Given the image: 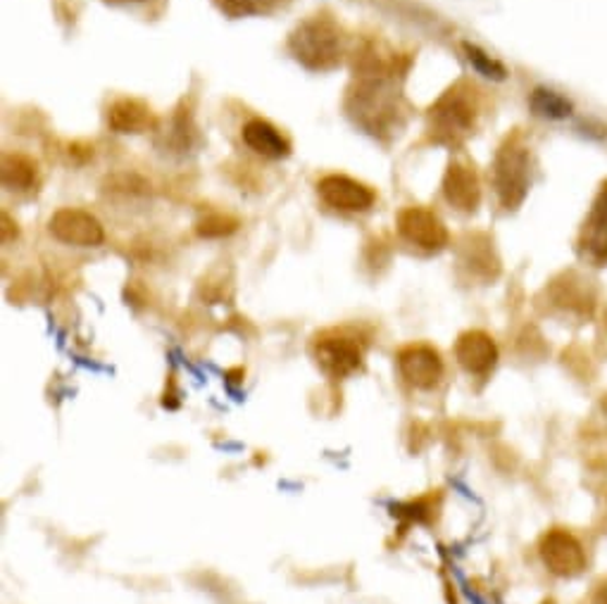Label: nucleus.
Returning a JSON list of instances; mask_svg holds the SVG:
<instances>
[{"label": "nucleus", "mask_w": 607, "mask_h": 604, "mask_svg": "<svg viewBox=\"0 0 607 604\" xmlns=\"http://www.w3.org/2000/svg\"><path fill=\"white\" fill-rule=\"evenodd\" d=\"M294 58L308 70H332L343 58V34L329 17H312L291 34Z\"/></svg>", "instance_id": "1"}, {"label": "nucleus", "mask_w": 607, "mask_h": 604, "mask_svg": "<svg viewBox=\"0 0 607 604\" xmlns=\"http://www.w3.org/2000/svg\"><path fill=\"white\" fill-rule=\"evenodd\" d=\"M493 186L505 209H517L532 189V153L512 136L500 146L493 162Z\"/></svg>", "instance_id": "2"}, {"label": "nucleus", "mask_w": 607, "mask_h": 604, "mask_svg": "<svg viewBox=\"0 0 607 604\" xmlns=\"http://www.w3.org/2000/svg\"><path fill=\"white\" fill-rule=\"evenodd\" d=\"M353 117L355 122L362 124L369 134H381L395 124L398 117V105H395L393 90L389 88L384 76L367 78L358 90H353Z\"/></svg>", "instance_id": "3"}, {"label": "nucleus", "mask_w": 607, "mask_h": 604, "mask_svg": "<svg viewBox=\"0 0 607 604\" xmlns=\"http://www.w3.org/2000/svg\"><path fill=\"white\" fill-rule=\"evenodd\" d=\"M429 120H431V134L439 141L455 143L460 138H465L474 129V120H477L474 96L462 86L451 88L429 110Z\"/></svg>", "instance_id": "4"}, {"label": "nucleus", "mask_w": 607, "mask_h": 604, "mask_svg": "<svg viewBox=\"0 0 607 604\" xmlns=\"http://www.w3.org/2000/svg\"><path fill=\"white\" fill-rule=\"evenodd\" d=\"M48 229L60 243L76 245V247H96L105 239L100 221L94 215L84 213V209H74V207L58 209V213L50 217Z\"/></svg>", "instance_id": "5"}, {"label": "nucleus", "mask_w": 607, "mask_h": 604, "mask_svg": "<svg viewBox=\"0 0 607 604\" xmlns=\"http://www.w3.org/2000/svg\"><path fill=\"white\" fill-rule=\"evenodd\" d=\"M398 231L407 243L421 247V251L437 253L448 245L445 225L425 207H405L398 215Z\"/></svg>", "instance_id": "6"}, {"label": "nucleus", "mask_w": 607, "mask_h": 604, "mask_svg": "<svg viewBox=\"0 0 607 604\" xmlns=\"http://www.w3.org/2000/svg\"><path fill=\"white\" fill-rule=\"evenodd\" d=\"M314 360L326 376L346 378L358 372L362 350L348 336H322L314 340Z\"/></svg>", "instance_id": "7"}, {"label": "nucleus", "mask_w": 607, "mask_h": 604, "mask_svg": "<svg viewBox=\"0 0 607 604\" xmlns=\"http://www.w3.org/2000/svg\"><path fill=\"white\" fill-rule=\"evenodd\" d=\"M540 559L556 576H576L586 567L582 543L567 531H550L540 541Z\"/></svg>", "instance_id": "8"}, {"label": "nucleus", "mask_w": 607, "mask_h": 604, "mask_svg": "<svg viewBox=\"0 0 607 604\" xmlns=\"http://www.w3.org/2000/svg\"><path fill=\"white\" fill-rule=\"evenodd\" d=\"M317 193L329 207L341 209V213H365L374 205L372 189L343 174L324 177L317 183Z\"/></svg>", "instance_id": "9"}, {"label": "nucleus", "mask_w": 607, "mask_h": 604, "mask_svg": "<svg viewBox=\"0 0 607 604\" xmlns=\"http://www.w3.org/2000/svg\"><path fill=\"white\" fill-rule=\"evenodd\" d=\"M398 370L407 384L429 390L441 380L443 362L441 354L429 346H407L398 352Z\"/></svg>", "instance_id": "10"}, {"label": "nucleus", "mask_w": 607, "mask_h": 604, "mask_svg": "<svg viewBox=\"0 0 607 604\" xmlns=\"http://www.w3.org/2000/svg\"><path fill=\"white\" fill-rule=\"evenodd\" d=\"M579 251L591 265L605 267L607 265V183H603L600 193L591 205V213L579 235Z\"/></svg>", "instance_id": "11"}, {"label": "nucleus", "mask_w": 607, "mask_h": 604, "mask_svg": "<svg viewBox=\"0 0 607 604\" xmlns=\"http://www.w3.org/2000/svg\"><path fill=\"white\" fill-rule=\"evenodd\" d=\"M443 195L460 213H474L481 203L479 177L469 165L453 162L443 177Z\"/></svg>", "instance_id": "12"}, {"label": "nucleus", "mask_w": 607, "mask_h": 604, "mask_svg": "<svg viewBox=\"0 0 607 604\" xmlns=\"http://www.w3.org/2000/svg\"><path fill=\"white\" fill-rule=\"evenodd\" d=\"M455 358L460 366L469 374L484 376L496 366L498 362V348L493 338L484 331H467L457 338Z\"/></svg>", "instance_id": "13"}, {"label": "nucleus", "mask_w": 607, "mask_h": 604, "mask_svg": "<svg viewBox=\"0 0 607 604\" xmlns=\"http://www.w3.org/2000/svg\"><path fill=\"white\" fill-rule=\"evenodd\" d=\"M108 124L117 134H146L155 126V114L146 102L136 98H122L110 105Z\"/></svg>", "instance_id": "14"}, {"label": "nucleus", "mask_w": 607, "mask_h": 604, "mask_svg": "<svg viewBox=\"0 0 607 604\" xmlns=\"http://www.w3.org/2000/svg\"><path fill=\"white\" fill-rule=\"evenodd\" d=\"M243 141L250 150L270 157V160H284L291 153V143L279 134V129L265 120H250L243 126Z\"/></svg>", "instance_id": "15"}, {"label": "nucleus", "mask_w": 607, "mask_h": 604, "mask_svg": "<svg viewBox=\"0 0 607 604\" xmlns=\"http://www.w3.org/2000/svg\"><path fill=\"white\" fill-rule=\"evenodd\" d=\"M529 108L540 120H567L574 112V105L570 98L546 86H538L532 90L529 96Z\"/></svg>", "instance_id": "16"}, {"label": "nucleus", "mask_w": 607, "mask_h": 604, "mask_svg": "<svg viewBox=\"0 0 607 604\" xmlns=\"http://www.w3.org/2000/svg\"><path fill=\"white\" fill-rule=\"evenodd\" d=\"M0 177H3V186L8 191H26L36 181V165L26 155H5Z\"/></svg>", "instance_id": "17"}, {"label": "nucleus", "mask_w": 607, "mask_h": 604, "mask_svg": "<svg viewBox=\"0 0 607 604\" xmlns=\"http://www.w3.org/2000/svg\"><path fill=\"white\" fill-rule=\"evenodd\" d=\"M462 50H465L467 62H469L472 68L477 70L481 76L491 78V82H503V78H508L505 64L488 56V52H484L479 46H474V44H462Z\"/></svg>", "instance_id": "18"}, {"label": "nucleus", "mask_w": 607, "mask_h": 604, "mask_svg": "<svg viewBox=\"0 0 607 604\" xmlns=\"http://www.w3.org/2000/svg\"><path fill=\"white\" fill-rule=\"evenodd\" d=\"M282 0H222V5L227 12L236 17H248V15H265V12L274 10Z\"/></svg>", "instance_id": "19"}, {"label": "nucleus", "mask_w": 607, "mask_h": 604, "mask_svg": "<svg viewBox=\"0 0 607 604\" xmlns=\"http://www.w3.org/2000/svg\"><path fill=\"white\" fill-rule=\"evenodd\" d=\"M236 227H239V221L227 215H207L203 221H198V233L205 239H222V235L236 231Z\"/></svg>", "instance_id": "20"}, {"label": "nucleus", "mask_w": 607, "mask_h": 604, "mask_svg": "<svg viewBox=\"0 0 607 604\" xmlns=\"http://www.w3.org/2000/svg\"><path fill=\"white\" fill-rule=\"evenodd\" d=\"M593 604H607V583H603V585L598 588L596 597H593Z\"/></svg>", "instance_id": "21"}, {"label": "nucleus", "mask_w": 607, "mask_h": 604, "mask_svg": "<svg viewBox=\"0 0 607 604\" xmlns=\"http://www.w3.org/2000/svg\"><path fill=\"white\" fill-rule=\"evenodd\" d=\"M10 231H12V221L8 215H3V241H10Z\"/></svg>", "instance_id": "22"}, {"label": "nucleus", "mask_w": 607, "mask_h": 604, "mask_svg": "<svg viewBox=\"0 0 607 604\" xmlns=\"http://www.w3.org/2000/svg\"><path fill=\"white\" fill-rule=\"evenodd\" d=\"M110 3H141V0H110Z\"/></svg>", "instance_id": "23"}, {"label": "nucleus", "mask_w": 607, "mask_h": 604, "mask_svg": "<svg viewBox=\"0 0 607 604\" xmlns=\"http://www.w3.org/2000/svg\"><path fill=\"white\" fill-rule=\"evenodd\" d=\"M605 328H607V312H605Z\"/></svg>", "instance_id": "24"}, {"label": "nucleus", "mask_w": 607, "mask_h": 604, "mask_svg": "<svg viewBox=\"0 0 607 604\" xmlns=\"http://www.w3.org/2000/svg\"><path fill=\"white\" fill-rule=\"evenodd\" d=\"M605 410H607V404H605Z\"/></svg>", "instance_id": "25"}]
</instances>
